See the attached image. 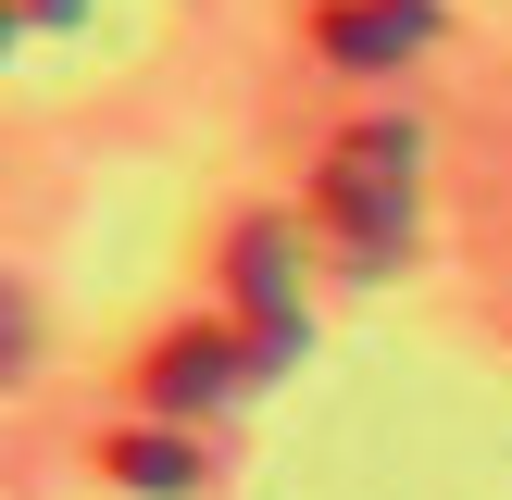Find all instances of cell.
<instances>
[{"label": "cell", "mask_w": 512, "mask_h": 500, "mask_svg": "<svg viewBox=\"0 0 512 500\" xmlns=\"http://www.w3.org/2000/svg\"><path fill=\"white\" fill-rule=\"evenodd\" d=\"M325 238L350 263H400V238H413V125H350L325 150Z\"/></svg>", "instance_id": "obj_1"}, {"label": "cell", "mask_w": 512, "mask_h": 500, "mask_svg": "<svg viewBox=\"0 0 512 500\" xmlns=\"http://www.w3.org/2000/svg\"><path fill=\"white\" fill-rule=\"evenodd\" d=\"M313 38L338 50V63H400V50H425V38H438V13H425V0H338Z\"/></svg>", "instance_id": "obj_2"}, {"label": "cell", "mask_w": 512, "mask_h": 500, "mask_svg": "<svg viewBox=\"0 0 512 500\" xmlns=\"http://www.w3.org/2000/svg\"><path fill=\"white\" fill-rule=\"evenodd\" d=\"M238 363H250V350H238V338H213V325H200V338H163V350H150V400L200 413V400L238 388Z\"/></svg>", "instance_id": "obj_3"}, {"label": "cell", "mask_w": 512, "mask_h": 500, "mask_svg": "<svg viewBox=\"0 0 512 500\" xmlns=\"http://www.w3.org/2000/svg\"><path fill=\"white\" fill-rule=\"evenodd\" d=\"M238 300L275 325V338L300 325V300H288V238H275V225H250V238H238Z\"/></svg>", "instance_id": "obj_4"}, {"label": "cell", "mask_w": 512, "mask_h": 500, "mask_svg": "<svg viewBox=\"0 0 512 500\" xmlns=\"http://www.w3.org/2000/svg\"><path fill=\"white\" fill-rule=\"evenodd\" d=\"M113 475H125V488H188V438H113Z\"/></svg>", "instance_id": "obj_5"}]
</instances>
